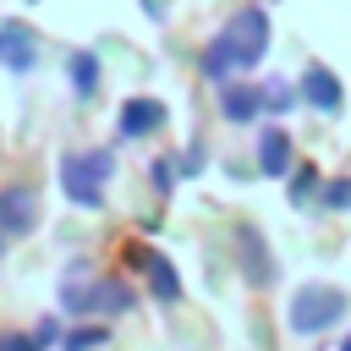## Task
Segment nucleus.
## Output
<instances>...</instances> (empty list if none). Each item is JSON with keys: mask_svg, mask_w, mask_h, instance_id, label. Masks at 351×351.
<instances>
[{"mask_svg": "<svg viewBox=\"0 0 351 351\" xmlns=\"http://www.w3.org/2000/svg\"><path fill=\"white\" fill-rule=\"evenodd\" d=\"M302 93H307V104H313V110H324V115H335V110H340V77H335L329 66H307Z\"/></svg>", "mask_w": 351, "mask_h": 351, "instance_id": "6e6552de", "label": "nucleus"}, {"mask_svg": "<svg viewBox=\"0 0 351 351\" xmlns=\"http://www.w3.org/2000/svg\"><path fill=\"white\" fill-rule=\"evenodd\" d=\"M110 170H115L110 148L66 154V159H60V186H66V197H71L77 208H99V203H104V181H110Z\"/></svg>", "mask_w": 351, "mask_h": 351, "instance_id": "7ed1b4c3", "label": "nucleus"}, {"mask_svg": "<svg viewBox=\"0 0 351 351\" xmlns=\"http://www.w3.org/2000/svg\"><path fill=\"white\" fill-rule=\"evenodd\" d=\"M241 247H247V280H274V269H269V252H258V236L252 230H241Z\"/></svg>", "mask_w": 351, "mask_h": 351, "instance_id": "ddd939ff", "label": "nucleus"}, {"mask_svg": "<svg viewBox=\"0 0 351 351\" xmlns=\"http://www.w3.org/2000/svg\"><path fill=\"white\" fill-rule=\"evenodd\" d=\"M263 44H269V16H263V5L236 11V16L219 27V38L203 49V77H208V82H225L230 71L258 66V60H263Z\"/></svg>", "mask_w": 351, "mask_h": 351, "instance_id": "f257e3e1", "label": "nucleus"}, {"mask_svg": "<svg viewBox=\"0 0 351 351\" xmlns=\"http://www.w3.org/2000/svg\"><path fill=\"white\" fill-rule=\"evenodd\" d=\"M33 49H38V38H33L22 22H5V27H0V60H5L11 71H33V60H38Z\"/></svg>", "mask_w": 351, "mask_h": 351, "instance_id": "0eeeda50", "label": "nucleus"}, {"mask_svg": "<svg viewBox=\"0 0 351 351\" xmlns=\"http://www.w3.org/2000/svg\"><path fill=\"white\" fill-rule=\"evenodd\" d=\"M0 236H5V230H0Z\"/></svg>", "mask_w": 351, "mask_h": 351, "instance_id": "412c9836", "label": "nucleus"}, {"mask_svg": "<svg viewBox=\"0 0 351 351\" xmlns=\"http://www.w3.org/2000/svg\"><path fill=\"white\" fill-rule=\"evenodd\" d=\"M258 165H263V176H285V170H291V137H285L280 126H263V137H258Z\"/></svg>", "mask_w": 351, "mask_h": 351, "instance_id": "1a4fd4ad", "label": "nucleus"}, {"mask_svg": "<svg viewBox=\"0 0 351 351\" xmlns=\"http://www.w3.org/2000/svg\"><path fill=\"white\" fill-rule=\"evenodd\" d=\"M170 176H176V165H170V159H159V165H154V186H159V192H170V186H176Z\"/></svg>", "mask_w": 351, "mask_h": 351, "instance_id": "f3484780", "label": "nucleus"}, {"mask_svg": "<svg viewBox=\"0 0 351 351\" xmlns=\"http://www.w3.org/2000/svg\"><path fill=\"white\" fill-rule=\"evenodd\" d=\"M340 351H351V335H346V340H340Z\"/></svg>", "mask_w": 351, "mask_h": 351, "instance_id": "aec40b11", "label": "nucleus"}, {"mask_svg": "<svg viewBox=\"0 0 351 351\" xmlns=\"http://www.w3.org/2000/svg\"><path fill=\"white\" fill-rule=\"evenodd\" d=\"M263 104L269 110H291V88L285 82H263Z\"/></svg>", "mask_w": 351, "mask_h": 351, "instance_id": "2eb2a0df", "label": "nucleus"}, {"mask_svg": "<svg viewBox=\"0 0 351 351\" xmlns=\"http://www.w3.org/2000/svg\"><path fill=\"white\" fill-rule=\"evenodd\" d=\"M143 269H148V285H154L159 302H176V296H181V280H176V269H170V258L143 252Z\"/></svg>", "mask_w": 351, "mask_h": 351, "instance_id": "9b49d317", "label": "nucleus"}, {"mask_svg": "<svg viewBox=\"0 0 351 351\" xmlns=\"http://www.w3.org/2000/svg\"><path fill=\"white\" fill-rule=\"evenodd\" d=\"M66 71H71L77 99H93V88H99V60H93V55H71V60H66Z\"/></svg>", "mask_w": 351, "mask_h": 351, "instance_id": "f8f14e48", "label": "nucleus"}, {"mask_svg": "<svg viewBox=\"0 0 351 351\" xmlns=\"http://www.w3.org/2000/svg\"><path fill=\"white\" fill-rule=\"evenodd\" d=\"M93 346H104V329H71L60 340V351H93Z\"/></svg>", "mask_w": 351, "mask_h": 351, "instance_id": "4468645a", "label": "nucleus"}, {"mask_svg": "<svg viewBox=\"0 0 351 351\" xmlns=\"http://www.w3.org/2000/svg\"><path fill=\"white\" fill-rule=\"evenodd\" d=\"M346 307H351V302H346L340 285H302V291L291 296L285 324H291V335H324L329 324H340Z\"/></svg>", "mask_w": 351, "mask_h": 351, "instance_id": "20e7f679", "label": "nucleus"}, {"mask_svg": "<svg viewBox=\"0 0 351 351\" xmlns=\"http://www.w3.org/2000/svg\"><path fill=\"white\" fill-rule=\"evenodd\" d=\"M165 126V104L159 99H126L121 104V137H154Z\"/></svg>", "mask_w": 351, "mask_h": 351, "instance_id": "423d86ee", "label": "nucleus"}, {"mask_svg": "<svg viewBox=\"0 0 351 351\" xmlns=\"http://www.w3.org/2000/svg\"><path fill=\"white\" fill-rule=\"evenodd\" d=\"M33 335H38V346H55V340H60V324H55V318H44Z\"/></svg>", "mask_w": 351, "mask_h": 351, "instance_id": "6ab92c4d", "label": "nucleus"}, {"mask_svg": "<svg viewBox=\"0 0 351 351\" xmlns=\"http://www.w3.org/2000/svg\"><path fill=\"white\" fill-rule=\"evenodd\" d=\"M0 351H44V346H38V335H11V340H0Z\"/></svg>", "mask_w": 351, "mask_h": 351, "instance_id": "dca6fc26", "label": "nucleus"}, {"mask_svg": "<svg viewBox=\"0 0 351 351\" xmlns=\"http://www.w3.org/2000/svg\"><path fill=\"white\" fill-rule=\"evenodd\" d=\"M324 197H329V208H346V203H351V181H335Z\"/></svg>", "mask_w": 351, "mask_h": 351, "instance_id": "a211bd4d", "label": "nucleus"}, {"mask_svg": "<svg viewBox=\"0 0 351 351\" xmlns=\"http://www.w3.org/2000/svg\"><path fill=\"white\" fill-rule=\"evenodd\" d=\"M38 225V197L33 186H0V230L5 236H27Z\"/></svg>", "mask_w": 351, "mask_h": 351, "instance_id": "39448f33", "label": "nucleus"}, {"mask_svg": "<svg viewBox=\"0 0 351 351\" xmlns=\"http://www.w3.org/2000/svg\"><path fill=\"white\" fill-rule=\"evenodd\" d=\"M60 302H66V313H77V318H88V313H126L132 307V291L121 285V280H93L88 274V263H71L66 269V280H60Z\"/></svg>", "mask_w": 351, "mask_h": 351, "instance_id": "f03ea898", "label": "nucleus"}, {"mask_svg": "<svg viewBox=\"0 0 351 351\" xmlns=\"http://www.w3.org/2000/svg\"><path fill=\"white\" fill-rule=\"evenodd\" d=\"M258 110H263V88H241V82L219 88V115L225 121H252Z\"/></svg>", "mask_w": 351, "mask_h": 351, "instance_id": "9d476101", "label": "nucleus"}]
</instances>
